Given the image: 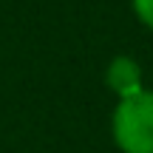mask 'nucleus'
Segmentation results:
<instances>
[{
	"instance_id": "nucleus-2",
	"label": "nucleus",
	"mask_w": 153,
	"mask_h": 153,
	"mask_svg": "<svg viewBox=\"0 0 153 153\" xmlns=\"http://www.w3.org/2000/svg\"><path fill=\"white\" fill-rule=\"evenodd\" d=\"M105 82L119 99H128L142 91V68H139V62L133 57H125V54L114 57L108 71H105Z\"/></svg>"
},
{
	"instance_id": "nucleus-1",
	"label": "nucleus",
	"mask_w": 153,
	"mask_h": 153,
	"mask_svg": "<svg viewBox=\"0 0 153 153\" xmlns=\"http://www.w3.org/2000/svg\"><path fill=\"white\" fill-rule=\"evenodd\" d=\"M111 136L122 153H153V91L142 88L116 102Z\"/></svg>"
},
{
	"instance_id": "nucleus-3",
	"label": "nucleus",
	"mask_w": 153,
	"mask_h": 153,
	"mask_svg": "<svg viewBox=\"0 0 153 153\" xmlns=\"http://www.w3.org/2000/svg\"><path fill=\"white\" fill-rule=\"evenodd\" d=\"M133 11H136V17L145 23L148 28H153V0H131Z\"/></svg>"
}]
</instances>
